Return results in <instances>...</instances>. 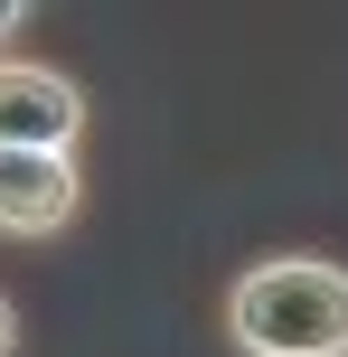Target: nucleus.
I'll return each instance as SVG.
<instances>
[{
    "label": "nucleus",
    "instance_id": "nucleus-2",
    "mask_svg": "<svg viewBox=\"0 0 348 357\" xmlns=\"http://www.w3.org/2000/svg\"><path fill=\"white\" fill-rule=\"evenodd\" d=\"M85 142V85L38 56H0V151H75Z\"/></svg>",
    "mask_w": 348,
    "mask_h": 357
},
{
    "label": "nucleus",
    "instance_id": "nucleus-5",
    "mask_svg": "<svg viewBox=\"0 0 348 357\" xmlns=\"http://www.w3.org/2000/svg\"><path fill=\"white\" fill-rule=\"evenodd\" d=\"M19 19H29V0H0V47L19 38Z\"/></svg>",
    "mask_w": 348,
    "mask_h": 357
},
{
    "label": "nucleus",
    "instance_id": "nucleus-4",
    "mask_svg": "<svg viewBox=\"0 0 348 357\" xmlns=\"http://www.w3.org/2000/svg\"><path fill=\"white\" fill-rule=\"evenodd\" d=\"M0 357H19V310H10V291H0Z\"/></svg>",
    "mask_w": 348,
    "mask_h": 357
},
{
    "label": "nucleus",
    "instance_id": "nucleus-3",
    "mask_svg": "<svg viewBox=\"0 0 348 357\" xmlns=\"http://www.w3.org/2000/svg\"><path fill=\"white\" fill-rule=\"evenodd\" d=\"M85 216V169L75 151H0V235L47 245Z\"/></svg>",
    "mask_w": 348,
    "mask_h": 357
},
{
    "label": "nucleus",
    "instance_id": "nucleus-1",
    "mask_svg": "<svg viewBox=\"0 0 348 357\" xmlns=\"http://www.w3.org/2000/svg\"><path fill=\"white\" fill-rule=\"evenodd\" d=\"M236 357H348V264L330 254H264L226 291Z\"/></svg>",
    "mask_w": 348,
    "mask_h": 357
}]
</instances>
